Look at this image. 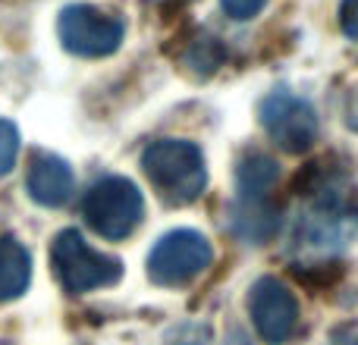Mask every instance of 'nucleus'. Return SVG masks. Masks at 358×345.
Masks as SVG:
<instances>
[{
  "label": "nucleus",
  "instance_id": "obj_1",
  "mask_svg": "<svg viewBox=\"0 0 358 345\" xmlns=\"http://www.w3.org/2000/svg\"><path fill=\"white\" fill-rule=\"evenodd\" d=\"M308 207L296 226L299 245L308 254H336L358 233V189L349 179L330 176L315 185Z\"/></svg>",
  "mask_w": 358,
  "mask_h": 345
},
{
  "label": "nucleus",
  "instance_id": "obj_2",
  "mask_svg": "<svg viewBox=\"0 0 358 345\" xmlns=\"http://www.w3.org/2000/svg\"><path fill=\"white\" fill-rule=\"evenodd\" d=\"M142 167L155 182L157 195L167 204H192L208 185L204 154L195 142L185 138H161L148 145L142 154Z\"/></svg>",
  "mask_w": 358,
  "mask_h": 345
},
{
  "label": "nucleus",
  "instance_id": "obj_3",
  "mask_svg": "<svg viewBox=\"0 0 358 345\" xmlns=\"http://www.w3.org/2000/svg\"><path fill=\"white\" fill-rule=\"evenodd\" d=\"M50 267L54 277L69 295H85V292L104 289L120 283L123 264L110 254H101L85 242L79 229H60L50 242Z\"/></svg>",
  "mask_w": 358,
  "mask_h": 345
},
{
  "label": "nucleus",
  "instance_id": "obj_4",
  "mask_svg": "<svg viewBox=\"0 0 358 345\" xmlns=\"http://www.w3.org/2000/svg\"><path fill=\"white\" fill-rule=\"evenodd\" d=\"M145 201L136 182L123 176H107L88 189L82 201V216L98 235L110 242H120L142 223Z\"/></svg>",
  "mask_w": 358,
  "mask_h": 345
},
{
  "label": "nucleus",
  "instance_id": "obj_5",
  "mask_svg": "<svg viewBox=\"0 0 358 345\" xmlns=\"http://www.w3.org/2000/svg\"><path fill=\"white\" fill-rule=\"evenodd\" d=\"M57 35L63 47L76 57H110L123 44L126 25L120 16L92 3H69L60 10Z\"/></svg>",
  "mask_w": 358,
  "mask_h": 345
},
{
  "label": "nucleus",
  "instance_id": "obj_6",
  "mask_svg": "<svg viewBox=\"0 0 358 345\" xmlns=\"http://www.w3.org/2000/svg\"><path fill=\"white\" fill-rule=\"evenodd\" d=\"M214 248L198 229H173L161 235L148 254V277L155 286H185L208 270Z\"/></svg>",
  "mask_w": 358,
  "mask_h": 345
},
{
  "label": "nucleus",
  "instance_id": "obj_7",
  "mask_svg": "<svg viewBox=\"0 0 358 345\" xmlns=\"http://www.w3.org/2000/svg\"><path fill=\"white\" fill-rule=\"evenodd\" d=\"M261 126L289 154H305L317 138V110L292 91H271L261 101Z\"/></svg>",
  "mask_w": 358,
  "mask_h": 345
},
{
  "label": "nucleus",
  "instance_id": "obj_8",
  "mask_svg": "<svg viewBox=\"0 0 358 345\" xmlns=\"http://www.w3.org/2000/svg\"><path fill=\"white\" fill-rule=\"evenodd\" d=\"M248 314L267 345L289 342V336L299 327V302L289 292V286L280 283L277 277L255 279L252 292H248Z\"/></svg>",
  "mask_w": 358,
  "mask_h": 345
},
{
  "label": "nucleus",
  "instance_id": "obj_9",
  "mask_svg": "<svg viewBox=\"0 0 358 345\" xmlns=\"http://www.w3.org/2000/svg\"><path fill=\"white\" fill-rule=\"evenodd\" d=\"M25 189H29L31 201L41 207H63L76 191V172L63 157L50 154V151H38L29 163Z\"/></svg>",
  "mask_w": 358,
  "mask_h": 345
},
{
  "label": "nucleus",
  "instance_id": "obj_10",
  "mask_svg": "<svg viewBox=\"0 0 358 345\" xmlns=\"http://www.w3.org/2000/svg\"><path fill=\"white\" fill-rule=\"evenodd\" d=\"M227 223L236 239L248 242V245H261V242L277 235L280 223H283V214H280V207L267 195H258V198L239 195L229 204Z\"/></svg>",
  "mask_w": 358,
  "mask_h": 345
},
{
  "label": "nucleus",
  "instance_id": "obj_11",
  "mask_svg": "<svg viewBox=\"0 0 358 345\" xmlns=\"http://www.w3.org/2000/svg\"><path fill=\"white\" fill-rule=\"evenodd\" d=\"M31 283V254L16 235H0V302L19 298Z\"/></svg>",
  "mask_w": 358,
  "mask_h": 345
},
{
  "label": "nucleus",
  "instance_id": "obj_12",
  "mask_svg": "<svg viewBox=\"0 0 358 345\" xmlns=\"http://www.w3.org/2000/svg\"><path fill=\"white\" fill-rule=\"evenodd\" d=\"M280 179V163L267 154H245L236 167V185H239V195L245 198H258L277 185Z\"/></svg>",
  "mask_w": 358,
  "mask_h": 345
},
{
  "label": "nucleus",
  "instance_id": "obj_13",
  "mask_svg": "<svg viewBox=\"0 0 358 345\" xmlns=\"http://www.w3.org/2000/svg\"><path fill=\"white\" fill-rule=\"evenodd\" d=\"M19 157V129L10 119H0V176H6L16 167Z\"/></svg>",
  "mask_w": 358,
  "mask_h": 345
},
{
  "label": "nucleus",
  "instance_id": "obj_14",
  "mask_svg": "<svg viewBox=\"0 0 358 345\" xmlns=\"http://www.w3.org/2000/svg\"><path fill=\"white\" fill-rule=\"evenodd\" d=\"M264 3H267V0H220L223 13H227L229 19H239V22H245V19H255Z\"/></svg>",
  "mask_w": 358,
  "mask_h": 345
},
{
  "label": "nucleus",
  "instance_id": "obj_15",
  "mask_svg": "<svg viewBox=\"0 0 358 345\" xmlns=\"http://www.w3.org/2000/svg\"><path fill=\"white\" fill-rule=\"evenodd\" d=\"M340 25L343 35L358 41V0H343L340 3Z\"/></svg>",
  "mask_w": 358,
  "mask_h": 345
},
{
  "label": "nucleus",
  "instance_id": "obj_16",
  "mask_svg": "<svg viewBox=\"0 0 358 345\" xmlns=\"http://www.w3.org/2000/svg\"><path fill=\"white\" fill-rule=\"evenodd\" d=\"M223 345H252V342H248V336L242 333V330H229L227 342H223Z\"/></svg>",
  "mask_w": 358,
  "mask_h": 345
}]
</instances>
